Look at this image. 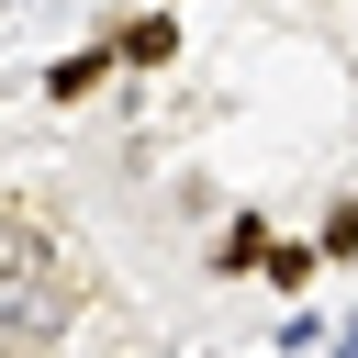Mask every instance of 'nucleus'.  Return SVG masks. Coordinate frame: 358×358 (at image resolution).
<instances>
[{
    "instance_id": "f257e3e1",
    "label": "nucleus",
    "mask_w": 358,
    "mask_h": 358,
    "mask_svg": "<svg viewBox=\"0 0 358 358\" xmlns=\"http://www.w3.org/2000/svg\"><path fill=\"white\" fill-rule=\"evenodd\" d=\"M101 78H112V45H90V56L45 67V101H78V90H101Z\"/></svg>"
},
{
    "instance_id": "f03ea898",
    "label": "nucleus",
    "mask_w": 358,
    "mask_h": 358,
    "mask_svg": "<svg viewBox=\"0 0 358 358\" xmlns=\"http://www.w3.org/2000/svg\"><path fill=\"white\" fill-rule=\"evenodd\" d=\"M34 257H45L34 213H22V201H0V280H11V268H34Z\"/></svg>"
},
{
    "instance_id": "7ed1b4c3",
    "label": "nucleus",
    "mask_w": 358,
    "mask_h": 358,
    "mask_svg": "<svg viewBox=\"0 0 358 358\" xmlns=\"http://www.w3.org/2000/svg\"><path fill=\"white\" fill-rule=\"evenodd\" d=\"M168 45H179V22H168V11H145V22H123V45H112V56H134V67H157Z\"/></svg>"
},
{
    "instance_id": "20e7f679",
    "label": "nucleus",
    "mask_w": 358,
    "mask_h": 358,
    "mask_svg": "<svg viewBox=\"0 0 358 358\" xmlns=\"http://www.w3.org/2000/svg\"><path fill=\"white\" fill-rule=\"evenodd\" d=\"M257 268H268L280 291H302V280H313V246H280V235H268V246H257Z\"/></svg>"
},
{
    "instance_id": "39448f33",
    "label": "nucleus",
    "mask_w": 358,
    "mask_h": 358,
    "mask_svg": "<svg viewBox=\"0 0 358 358\" xmlns=\"http://www.w3.org/2000/svg\"><path fill=\"white\" fill-rule=\"evenodd\" d=\"M257 246H268V224H257V213H235V235H224V257H213V268H257Z\"/></svg>"
},
{
    "instance_id": "423d86ee",
    "label": "nucleus",
    "mask_w": 358,
    "mask_h": 358,
    "mask_svg": "<svg viewBox=\"0 0 358 358\" xmlns=\"http://www.w3.org/2000/svg\"><path fill=\"white\" fill-rule=\"evenodd\" d=\"M313 257H358V190H347V201L324 213V246H313Z\"/></svg>"
}]
</instances>
